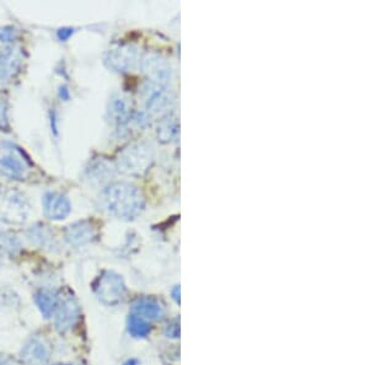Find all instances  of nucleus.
<instances>
[{"mask_svg":"<svg viewBox=\"0 0 369 365\" xmlns=\"http://www.w3.org/2000/svg\"><path fill=\"white\" fill-rule=\"evenodd\" d=\"M101 203L110 214L127 220L136 218L144 206L141 192L126 182L114 184L105 188Z\"/></svg>","mask_w":369,"mask_h":365,"instance_id":"1","label":"nucleus"},{"mask_svg":"<svg viewBox=\"0 0 369 365\" xmlns=\"http://www.w3.org/2000/svg\"><path fill=\"white\" fill-rule=\"evenodd\" d=\"M30 203L22 195L9 187L0 188V220L9 225H22L28 218Z\"/></svg>","mask_w":369,"mask_h":365,"instance_id":"2","label":"nucleus"},{"mask_svg":"<svg viewBox=\"0 0 369 365\" xmlns=\"http://www.w3.org/2000/svg\"><path fill=\"white\" fill-rule=\"evenodd\" d=\"M30 168L31 163L20 148L8 141L0 142V175L10 180H24Z\"/></svg>","mask_w":369,"mask_h":365,"instance_id":"3","label":"nucleus"},{"mask_svg":"<svg viewBox=\"0 0 369 365\" xmlns=\"http://www.w3.org/2000/svg\"><path fill=\"white\" fill-rule=\"evenodd\" d=\"M22 51L17 46H9L0 53V89L17 77L22 66Z\"/></svg>","mask_w":369,"mask_h":365,"instance_id":"4","label":"nucleus"},{"mask_svg":"<svg viewBox=\"0 0 369 365\" xmlns=\"http://www.w3.org/2000/svg\"><path fill=\"white\" fill-rule=\"evenodd\" d=\"M79 317V305L71 295L60 298L55 311V325L58 332L65 333L71 330Z\"/></svg>","mask_w":369,"mask_h":365,"instance_id":"5","label":"nucleus"},{"mask_svg":"<svg viewBox=\"0 0 369 365\" xmlns=\"http://www.w3.org/2000/svg\"><path fill=\"white\" fill-rule=\"evenodd\" d=\"M44 213L46 218L49 220H63L71 212V204L69 198L60 192L49 191L44 193L42 198Z\"/></svg>","mask_w":369,"mask_h":365,"instance_id":"6","label":"nucleus"},{"mask_svg":"<svg viewBox=\"0 0 369 365\" xmlns=\"http://www.w3.org/2000/svg\"><path fill=\"white\" fill-rule=\"evenodd\" d=\"M149 152L143 145H133L121 155L120 166L128 174H141L149 163Z\"/></svg>","mask_w":369,"mask_h":365,"instance_id":"7","label":"nucleus"},{"mask_svg":"<svg viewBox=\"0 0 369 365\" xmlns=\"http://www.w3.org/2000/svg\"><path fill=\"white\" fill-rule=\"evenodd\" d=\"M95 292L103 303L114 304L116 301H119L123 294L122 279L114 273H105L103 277L98 278Z\"/></svg>","mask_w":369,"mask_h":365,"instance_id":"8","label":"nucleus"},{"mask_svg":"<svg viewBox=\"0 0 369 365\" xmlns=\"http://www.w3.org/2000/svg\"><path fill=\"white\" fill-rule=\"evenodd\" d=\"M22 362L26 365H49L51 353L40 338H30L22 347L20 353Z\"/></svg>","mask_w":369,"mask_h":365,"instance_id":"9","label":"nucleus"},{"mask_svg":"<svg viewBox=\"0 0 369 365\" xmlns=\"http://www.w3.org/2000/svg\"><path fill=\"white\" fill-rule=\"evenodd\" d=\"M94 238H95V229L92 224L87 220L71 224L65 229V240L71 247L87 245Z\"/></svg>","mask_w":369,"mask_h":365,"instance_id":"10","label":"nucleus"},{"mask_svg":"<svg viewBox=\"0 0 369 365\" xmlns=\"http://www.w3.org/2000/svg\"><path fill=\"white\" fill-rule=\"evenodd\" d=\"M35 303L37 305L38 310L42 314L44 319H51L55 315V309L60 301V294L55 289L42 288L38 289L35 293Z\"/></svg>","mask_w":369,"mask_h":365,"instance_id":"11","label":"nucleus"},{"mask_svg":"<svg viewBox=\"0 0 369 365\" xmlns=\"http://www.w3.org/2000/svg\"><path fill=\"white\" fill-rule=\"evenodd\" d=\"M136 60V51L127 46L117 47L110 51L106 57V63L114 71H125L132 66Z\"/></svg>","mask_w":369,"mask_h":365,"instance_id":"12","label":"nucleus"},{"mask_svg":"<svg viewBox=\"0 0 369 365\" xmlns=\"http://www.w3.org/2000/svg\"><path fill=\"white\" fill-rule=\"evenodd\" d=\"M28 240L31 241L35 245L40 246V247H55V235L52 234V231L49 226H46L44 224H36L31 226L28 230Z\"/></svg>","mask_w":369,"mask_h":365,"instance_id":"13","label":"nucleus"},{"mask_svg":"<svg viewBox=\"0 0 369 365\" xmlns=\"http://www.w3.org/2000/svg\"><path fill=\"white\" fill-rule=\"evenodd\" d=\"M143 71H146L148 77L154 80H163L166 75V71L164 69L163 63L155 55H147L143 60Z\"/></svg>","mask_w":369,"mask_h":365,"instance_id":"14","label":"nucleus"},{"mask_svg":"<svg viewBox=\"0 0 369 365\" xmlns=\"http://www.w3.org/2000/svg\"><path fill=\"white\" fill-rule=\"evenodd\" d=\"M133 309L141 315H147L149 317H157L159 314V306L154 304L151 300H139L133 305Z\"/></svg>","mask_w":369,"mask_h":365,"instance_id":"15","label":"nucleus"},{"mask_svg":"<svg viewBox=\"0 0 369 365\" xmlns=\"http://www.w3.org/2000/svg\"><path fill=\"white\" fill-rule=\"evenodd\" d=\"M111 116L114 117V121L117 122H125L128 115V111H127V106H126L125 101L121 100V98H116L114 100V103L111 105Z\"/></svg>","mask_w":369,"mask_h":365,"instance_id":"16","label":"nucleus"},{"mask_svg":"<svg viewBox=\"0 0 369 365\" xmlns=\"http://www.w3.org/2000/svg\"><path fill=\"white\" fill-rule=\"evenodd\" d=\"M128 326H130V332L136 337H144L149 331L147 322L143 321L141 317H130Z\"/></svg>","mask_w":369,"mask_h":365,"instance_id":"17","label":"nucleus"},{"mask_svg":"<svg viewBox=\"0 0 369 365\" xmlns=\"http://www.w3.org/2000/svg\"><path fill=\"white\" fill-rule=\"evenodd\" d=\"M9 111L6 98L0 96V130H9Z\"/></svg>","mask_w":369,"mask_h":365,"instance_id":"18","label":"nucleus"},{"mask_svg":"<svg viewBox=\"0 0 369 365\" xmlns=\"http://www.w3.org/2000/svg\"><path fill=\"white\" fill-rule=\"evenodd\" d=\"M17 37V31L15 28L6 26L0 30V44H10Z\"/></svg>","mask_w":369,"mask_h":365,"instance_id":"19","label":"nucleus"},{"mask_svg":"<svg viewBox=\"0 0 369 365\" xmlns=\"http://www.w3.org/2000/svg\"><path fill=\"white\" fill-rule=\"evenodd\" d=\"M73 33H74V28H60V30L57 31V37H58V39L62 41V42H65V41H68V39H71V35H73Z\"/></svg>","mask_w":369,"mask_h":365,"instance_id":"20","label":"nucleus"},{"mask_svg":"<svg viewBox=\"0 0 369 365\" xmlns=\"http://www.w3.org/2000/svg\"><path fill=\"white\" fill-rule=\"evenodd\" d=\"M60 98H62V100H65V101H68L69 98H71V93H69L68 87H65V85L60 87Z\"/></svg>","mask_w":369,"mask_h":365,"instance_id":"21","label":"nucleus"},{"mask_svg":"<svg viewBox=\"0 0 369 365\" xmlns=\"http://www.w3.org/2000/svg\"><path fill=\"white\" fill-rule=\"evenodd\" d=\"M55 365H73V364H67V363H58V364Z\"/></svg>","mask_w":369,"mask_h":365,"instance_id":"22","label":"nucleus"},{"mask_svg":"<svg viewBox=\"0 0 369 365\" xmlns=\"http://www.w3.org/2000/svg\"><path fill=\"white\" fill-rule=\"evenodd\" d=\"M0 265H1V256H0Z\"/></svg>","mask_w":369,"mask_h":365,"instance_id":"23","label":"nucleus"}]
</instances>
